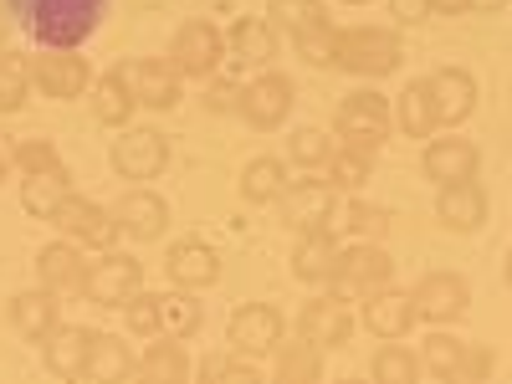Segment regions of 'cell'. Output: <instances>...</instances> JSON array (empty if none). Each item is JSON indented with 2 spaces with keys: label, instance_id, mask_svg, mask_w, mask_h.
I'll return each mask as SVG.
<instances>
[{
  "label": "cell",
  "instance_id": "48",
  "mask_svg": "<svg viewBox=\"0 0 512 384\" xmlns=\"http://www.w3.org/2000/svg\"><path fill=\"white\" fill-rule=\"evenodd\" d=\"M205 108L216 113V108H236V88H210L205 93Z\"/></svg>",
  "mask_w": 512,
  "mask_h": 384
},
{
  "label": "cell",
  "instance_id": "5",
  "mask_svg": "<svg viewBox=\"0 0 512 384\" xmlns=\"http://www.w3.org/2000/svg\"><path fill=\"white\" fill-rule=\"evenodd\" d=\"M236 113L251 123V128H282L287 113H292V82L282 72H256L251 82L236 88Z\"/></svg>",
  "mask_w": 512,
  "mask_h": 384
},
{
  "label": "cell",
  "instance_id": "24",
  "mask_svg": "<svg viewBox=\"0 0 512 384\" xmlns=\"http://www.w3.org/2000/svg\"><path fill=\"white\" fill-rule=\"evenodd\" d=\"M88 349H93V333L77 328V323H57L47 333V369L62 374V379H77L88 369Z\"/></svg>",
  "mask_w": 512,
  "mask_h": 384
},
{
  "label": "cell",
  "instance_id": "29",
  "mask_svg": "<svg viewBox=\"0 0 512 384\" xmlns=\"http://www.w3.org/2000/svg\"><path fill=\"white\" fill-rule=\"evenodd\" d=\"M400 128L410 139H431L436 128H441V118H436V103H431V88L425 82H410V88L400 93Z\"/></svg>",
  "mask_w": 512,
  "mask_h": 384
},
{
  "label": "cell",
  "instance_id": "23",
  "mask_svg": "<svg viewBox=\"0 0 512 384\" xmlns=\"http://www.w3.org/2000/svg\"><path fill=\"white\" fill-rule=\"evenodd\" d=\"M57 292L52 287H36V292H21L11 297V323L21 338H31V344H47V333L57 328Z\"/></svg>",
  "mask_w": 512,
  "mask_h": 384
},
{
  "label": "cell",
  "instance_id": "32",
  "mask_svg": "<svg viewBox=\"0 0 512 384\" xmlns=\"http://www.w3.org/2000/svg\"><path fill=\"white\" fill-rule=\"evenodd\" d=\"M134 98H128V88L118 82V72H108V77H98L93 82V118L98 123H108V128H123L128 118H134Z\"/></svg>",
  "mask_w": 512,
  "mask_h": 384
},
{
  "label": "cell",
  "instance_id": "54",
  "mask_svg": "<svg viewBox=\"0 0 512 384\" xmlns=\"http://www.w3.org/2000/svg\"><path fill=\"white\" fill-rule=\"evenodd\" d=\"M349 6H369V0H349Z\"/></svg>",
  "mask_w": 512,
  "mask_h": 384
},
{
  "label": "cell",
  "instance_id": "21",
  "mask_svg": "<svg viewBox=\"0 0 512 384\" xmlns=\"http://www.w3.org/2000/svg\"><path fill=\"white\" fill-rule=\"evenodd\" d=\"M477 144L472 139H436L431 149H425V175H431L436 185H456V180H477Z\"/></svg>",
  "mask_w": 512,
  "mask_h": 384
},
{
  "label": "cell",
  "instance_id": "33",
  "mask_svg": "<svg viewBox=\"0 0 512 384\" xmlns=\"http://www.w3.org/2000/svg\"><path fill=\"white\" fill-rule=\"evenodd\" d=\"M267 16H272V26H282L287 36H297V31H313V26H328L323 0H272Z\"/></svg>",
  "mask_w": 512,
  "mask_h": 384
},
{
  "label": "cell",
  "instance_id": "38",
  "mask_svg": "<svg viewBox=\"0 0 512 384\" xmlns=\"http://www.w3.org/2000/svg\"><path fill=\"white\" fill-rule=\"evenodd\" d=\"M323 349L318 344H297V349H282V359H277V379L282 384H308V379H318L323 374V359H318Z\"/></svg>",
  "mask_w": 512,
  "mask_h": 384
},
{
  "label": "cell",
  "instance_id": "39",
  "mask_svg": "<svg viewBox=\"0 0 512 384\" xmlns=\"http://www.w3.org/2000/svg\"><path fill=\"white\" fill-rule=\"evenodd\" d=\"M292 47H297V57H303L308 67H333V57H338V31H333V21H328V26H313V31H297Z\"/></svg>",
  "mask_w": 512,
  "mask_h": 384
},
{
  "label": "cell",
  "instance_id": "27",
  "mask_svg": "<svg viewBox=\"0 0 512 384\" xmlns=\"http://www.w3.org/2000/svg\"><path fill=\"white\" fill-rule=\"evenodd\" d=\"M338 267V241L333 231H308L303 241H297V256H292V272L303 282H328Z\"/></svg>",
  "mask_w": 512,
  "mask_h": 384
},
{
  "label": "cell",
  "instance_id": "37",
  "mask_svg": "<svg viewBox=\"0 0 512 384\" xmlns=\"http://www.w3.org/2000/svg\"><path fill=\"white\" fill-rule=\"evenodd\" d=\"M461 359H466V344H461V338H451V333H431L420 344V364L431 369V374H441V379H451L461 369Z\"/></svg>",
  "mask_w": 512,
  "mask_h": 384
},
{
  "label": "cell",
  "instance_id": "20",
  "mask_svg": "<svg viewBox=\"0 0 512 384\" xmlns=\"http://www.w3.org/2000/svg\"><path fill=\"white\" fill-rule=\"evenodd\" d=\"M36 277H41V287H52L57 297H67V292H82V282H88V262H82V251L72 241H57V246L36 251Z\"/></svg>",
  "mask_w": 512,
  "mask_h": 384
},
{
  "label": "cell",
  "instance_id": "53",
  "mask_svg": "<svg viewBox=\"0 0 512 384\" xmlns=\"http://www.w3.org/2000/svg\"><path fill=\"white\" fill-rule=\"evenodd\" d=\"M507 287H512V256H507Z\"/></svg>",
  "mask_w": 512,
  "mask_h": 384
},
{
  "label": "cell",
  "instance_id": "6",
  "mask_svg": "<svg viewBox=\"0 0 512 384\" xmlns=\"http://www.w3.org/2000/svg\"><path fill=\"white\" fill-rule=\"evenodd\" d=\"M118 82L128 88L139 108H175L180 103V72L175 62H159V57H139V62H118L113 67Z\"/></svg>",
  "mask_w": 512,
  "mask_h": 384
},
{
  "label": "cell",
  "instance_id": "15",
  "mask_svg": "<svg viewBox=\"0 0 512 384\" xmlns=\"http://www.w3.org/2000/svg\"><path fill=\"white\" fill-rule=\"evenodd\" d=\"M287 200V226L297 236H308V231H333L338 221V190L328 180H308V185H297L282 195Z\"/></svg>",
  "mask_w": 512,
  "mask_h": 384
},
{
  "label": "cell",
  "instance_id": "19",
  "mask_svg": "<svg viewBox=\"0 0 512 384\" xmlns=\"http://www.w3.org/2000/svg\"><path fill=\"white\" fill-rule=\"evenodd\" d=\"M113 221H118L123 236L154 241V236H164V226H169V205H164L154 190H128V195L113 205Z\"/></svg>",
  "mask_w": 512,
  "mask_h": 384
},
{
  "label": "cell",
  "instance_id": "17",
  "mask_svg": "<svg viewBox=\"0 0 512 384\" xmlns=\"http://www.w3.org/2000/svg\"><path fill=\"white\" fill-rule=\"evenodd\" d=\"M364 328L374 338H405L415 328V297L410 292H395V287H379L364 297Z\"/></svg>",
  "mask_w": 512,
  "mask_h": 384
},
{
  "label": "cell",
  "instance_id": "46",
  "mask_svg": "<svg viewBox=\"0 0 512 384\" xmlns=\"http://www.w3.org/2000/svg\"><path fill=\"white\" fill-rule=\"evenodd\" d=\"M200 374H205V379H256L251 364H231V359H205Z\"/></svg>",
  "mask_w": 512,
  "mask_h": 384
},
{
  "label": "cell",
  "instance_id": "41",
  "mask_svg": "<svg viewBox=\"0 0 512 384\" xmlns=\"http://www.w3.org/2000/svg\"><path fill=\"white\" fill-rule=\"evenodd\" d=\"M328 154H333V139L323 134V128H297V134L287 139V159H292V164H303V169L328 164Z\"/></svg>",
  "mask_w": 512,
  "mask_h": 384
},
{
  "label": "cell",
  "instance_id": "25",
  "mask_svg": "<svg viewBox=\"0 0 512 384\" xmlns=\"http://www.w3.org/2000/svg\"><path fill=\"white\" fill-rule=\"evenodd\" d=\"M72 195V180H67V164L57 169H31V175L21 180V205L31 210V216L41 221H52V210Z\"/></svg>",
  "mask_w": 512,
  "mask_h": 384
},
{
  "label": "cell",
  "instance_id": "45",
  "mask_svg": "<svg viewBox=\"0 0 512 384\" xmlns=\"http://www.w3.org/2000/svg\"><path fill=\"white\" fill-rule=\"evenodd\" d=\"M431 11H436V0H390V16H395L400 26H420Z\"/></svg>",
  "mask_w": 512,
  "mask_h": 384
},
{
  "label": "cell",
  "instance_id": "34",
  "mask_svg": "<svg viewBox=\"0 0 512 384\" xmlns=\"http://www.w3.org/2000/svg\"><path fill=\"white\" fill-rule=\"evenodd\" d=\"M31 93V62L16 52H0V113H16Z\"/></svg>",
  "mask_w": 512,
  "mask_h": 384
},
{
  "label": "cell",
  "instance_id": "18",
  "mask_svg": "<svg viewBox=\"0 0 512 384\" xmlns=\"http://www.w3.org/2000/svg\"><path fill=\"white\" fill-rule=\"evenodd\" d=\"M436 221L446 231H482L487 221V195L477 180H456V185H441L436 195Z\"/></svg>",
  "mask_w": 512,
  "mask_h": 384
},
{
  "label": "cell",
  "instance_id": "14",
  "mask_svg": "<svg viewBox=\"0 0 512 384\" xmlns=\"http://www.w3.org/2000/svg\"><path fill=\"white\" fill-rule=\"evenodd\" d=\"M425 88H431V103H436V118L441 128H456L477 113V77L466 67H441L425 77Z\"/></svg>",
  "mask_w": 512,
  "mask_h": 384
},
{
  "label": "cell",
  "instance_id": "51",
  "mask_svg": "<svg viewBox=\"0 0 512 384\" xmlns=\"http://www.w3.org/2000/svg\"><path fill=\"white\" fill-rule=\"evenodd\" d=\"M466 6H472V11H502L507 0H466Z\"/></svg>",
  "mask_w": 512,
  "mask_h": 384
},
{
  "label": "cell",
  "instance_id": "8",
  "mask_svg": "<svg viewBox=\"0 0 512 384\" xmlns=\"http://www.w3.org/2000/svg\"><path fill=\"white\" fill-rule=\"evenodd\" d=\"M139 287H144V267L134 262V256L108 251L103 262H88V282H82V297H88V303H98V308H123Z\"/></svg>",
  "mask_w": 512,
  "mask_h": 384
},
{
  "label": "cell",
  "instance_id": "26",
  "mask_svg": "<svg viewBox=\"0 0 512 384\" xmlns=\"http://www.w3.org/2000/svg\"><path fill=\"white\" fill-rule=\"evenodd\" d=\"M226 47H231V57H241V62H251V67H267V62L277 57V31H272V21H262V16H241V21L231 26V36H226Z\"/></svg>",
  "mask_w": 512,
  "mask_h": 384
},
{
  "label": "cell",
  "instance_id": "43",
  "mask_svg": "<svg viewBox=\"0 0 512 384\" xmlns=\"http://www.w3.org/2000/svg\"><path fill=\"white\" fill-rule=\"evenodd\" d=\"M123 308H128V328H134V333H144V338L159 333V297L154 292H134Z\"/></svg>",
  "mask_w": 512,
  "mask_h": 384
},
{
  "label": "cell",
  "instance_id": "7",
  "mask_svg": "<svg viewBox=\"0 0 512 384\" xmlns=\"http://www.w3.org/2000/svg\"><path fill=\"white\" fill-rule=\"evenodd\" d=\"M52 226H57L67 241L93 246V251H108V246L123 236L118 221H113V210H103V205H93V200H82V195H67V200L52 210Z\"/></svg>",
  "mask_w": 512,
  "mask_h": 384
},
{
  "label": "cell",
  "instance_id": "30",
  "mask_svg": "<svg viewBox=\"0 0 512 384\" xmlns=\"http://www.w3.org/2000/svg\"><path fill=\"white\" fill-rule=\"evenodd\" d=\"M241 195L251 200V205H267V200H282L287 195V169L277 164V159H251L246 169H241Z\"/></svg>",
  "mask_w": 512,
  "mask_h": 384
},
{
  "label": "cell",
  "instance_id": "16",
  "mask_svg": "<svg viewBox=\"0 0 512 384\" xmlns=\"http://www.w3.org/2000/svg\"><path fill=\"white\" fill-rule=\"evenodd\" d=\"M297 333L308 338V344L318 349H338V344H349V333H354V313H349V297H313V303L303 308V318H297Z\"/></svg>",
  "mask_w": 512,
  "mask_h": 384
},
{
  "label": "cell",
  "instance_id": "13",
  "mask_svg": "<svg viewBox=\"0 0 512 384\" xmlns=\"http://www.w3.org/2000/svg\"><path fill=\"white\" fill-rule=\"evenodd\" d=\"M410 297H415V318L451 323V318L466 313V303H472V287H466V277H456V272H425Z\"/></svg>",
  "mask_w": 512,
  "mask_h": 384
},
{
  "label": "cell",
  "instance_id": "50",
  "mask_svg": "<svg viewBox=\"0 0 512 384\" xmlns=\"http://www.w3.org/2000/svg\"><path fill=\"white\" fill-rule=\"evenodd\" d=\"M11 164H16V149H6V144H0V180L11 175Z\"/></svg>",
  "mask_w": 512,
  "mask_h": 384
},
{
  "label": "cell",
  "instance_id": "28",
  "mask_svg": "<svg viewBox=\"0 0 512 384\" xmlns=\"http://www.w3.org/2000/svg\"><path fill=\"white\" fill-rule=\"evenodd\" d=\"M82 374L98 379V384H113V379H123V374H134V354L123 349V338H113V333H93L88 369H82Z\"/></svg>",
  "mask_w": 512,
  "mask_h": 384
},
{
  "label": "cell",
  "instance_id": "9",
  "mask_svg": "<svg viewBox=\"0 0 512 384\" xmlns=\"http://www.w3.org/2000/svg\"><path fill=\"white\" fill-rule=\"evenodd\" d=\"M31 82L47 98H82L93 88V67L72 57V47H41V57H31Z\"/></svg>",
  "mask_w": 512,
  "mask_h": 384
},
{
  "label": "cell",
  "instance_id": "31",
  "mask_svg": "<svg viewBox=\"0 0 512 384\" xmlns=\"http://www.w3.org/2000/svg\"><path fill=\"white\" fill-rule=\"evenodd\" d=\"M185 338H169L164 333V344H149V354H144V364H139V374L144 379H154V384H180L185 374H190V359H185Z\"/></svg>",
  "mask_w": 512,
  "mask_h": 384
},
{
  "label": "cell",
  "instance_id": "35",
  "mask_svg": "<svg viewBox=\"0 0 512 384\" xmlns=\"http://www.w3.org/2000/svg\"><path fill=\"white\" fill-rule=\"evenodd\" d=\"M369 369H374V379H379V384H410V379L420 374V359H415L405 344H395V338H384V349L374 354V364H369Z\"/></svg>",
  "mask_w": 512,
  "mask_h": 384
},
{
  "label": "cell",
  "instance_id": "44",
  "mask_svg": "<svg viewBox=\"0 0 512 384\" xmlns=\"http://www.w3.org/2000/svg\"><path fill=\"white\" fill-rule=\"evenodd\" d=\"M16 164H21V175H31V169H57V149L47 139H21L16 144Z\"/></svg>",
  "mask_w": 512,
  "mask_h": 384
},
{
  "label": "cell",
  "instance_id": "1",
  "mask_svg": "<svg viewBox=\"0 0 512 384\" xmlns=\"http://www.w3.org/2000/svg\"><path fill=\"white\" fill-rule=\"evenodd\" d=\"M108 0H11V21L36 47H82L103 26Z\"/></svg>",
  "mask_w": 512,
  "mask_h": 384
},
{
  "label": "cell",
  "instance_id": "2",
  "mask_svg": "<svg viewBox=\"0 0 512 384\" xmlns=\"http://www.w3.org/2000/svg\"><path fill=\"white\" fill-rule=\"evenodd\" d=\"M338 149H354V154H369L390 139V103H384L379 93H349L344 103H338Z\"/></svg>",
  "mask_w": 512,
  "mask_h": 384
},
{
  "label": "cell",
  "instance_id": "42",
  "mask_svg": "<svg viewBox=\"0 0 512 384\" xmlns=\"http://www.w3.org/2000/svg\"><path fill=\"white\" fill-rule=\"evenodd\" d=\"M328 185L333 190H359L364 180H369V154H354V149H338V154H328Z\"/></svg>",
  "mask_w": 512,
  "mask_h": 384
},
{
  "label": "cell",
  "instance_id": "4",
  "mask_svg": "<svg viewBox=\"0 0 512 384\" xmlns=\"http://www.w3.org/2000/svg\"><path fill=\"white\" fill-rule=\"evenodd\" d=\"M333 292L338 297H354V303H364L369 292L379 287H390L395 282V262H390V251L374 246V241H359L349 251H338V267H333Z\"/></svg>",
  "mask_w": 512,
  "mask_h": 384
},
{
  "label": "cell",
  "instance_id": "36",
  "mask_svg": "<svg viewBox=\"0 0 512 384\" xmlns=\"http://www.w3.org/2000/svg\"><path fill=\"white\" fill-rule=\"evenodd\" d=\"M195 328H200V308H195V297H185V292L159 297V333H169V338H190Z\"/></svg>",
  "mask_w": 512,
  "mask_h": 384
},
{
  "label": "cell",
  "instance_id": "52",
  "mask_svg": "<svg viewBox=\"0 0 512 384\" xmlns=\"http://www.w3.org/2000/svg\"><path fill=\"white\" fill-rule=\"evenodd\" d=\"M11 31V0H0V36Z\"/></svg>",
  "mask_w": 512,
  "mask_h": 384
},
{
  "label": "cell",
  "instance_id": "49",
  "mask_svg": "<svg viewBox=\"0 0 512 384\" xmlns=\"http://www.w3.org/2000/svg\"><path fill=\"white\" fill-rule=\"evenodd\" d=\"M436 11L441 16H461V11H472V6H466V0H436Z\"/></svg>",
  "mask_w": 512,
  "mask_h": 384
},
{
  "label": "cell",
  "instance_id": "40",
  "mask_svg": "<svg viewBox=\"0 0 512 384\" xmlns=\"http://www.w3.org/2000/svg\"><path fill=\"white\" fill-rule=\"evenodd\" d=\"M338 226L364 236V241H379L384 226H390V216H384L379 205H364V200H349V205H338Z\"/></svg>",
  "mask_w": 512,
  "mask_h": 384
},
{
  "label": "cell",
  "instance_id": "3",
  "mask_svg": "<svg viewBox=\"0 0 512 384\" xmlns=\"http://www.w3.org/2000/svg\"><path fill=\"white\" fill-rule=\"evenodd\" d=\"M344 72L354 77H390L400 67V36L384 31V26H354V31H338V57Z\"/></svg>",
  "mask_w": 512,
  "mask_h": 384
},
{
  "label": "cell",
  "instance_id": "47",
  "mask_svg": "<svg viewBox=\"0 0 512 384\" xmlns=\"http://www.w3.org/2000/svg\"><path fill=\"white\" fill-rule=\"evenodd\" d=\"M492 369V354L487 349H466V359H461V369L451 374V379H477V374H487Z\"/></svg>",
  "mask_w": 512,
  "mask_h": 384
},
{
  "label": "cell",
  "instance_id": "10",
  "mask_svg": "<svg viewBox=\"0 0 512 384\" xmlns=\"http://www.w3.org/2000/svg\"><path fill=\"white\" fill-rule=\"evenodd\" d=\"M226 338H231V354L236 359H262V354H272L282 344V318L267 303H246V308L231 313Z\"/></svg>",
  "mask_w": 512,
  "mask_h": 384
},
{
  "label": "cell",
  "instance_id": "12",
  "mask_svg": "<svg viewBox=\"0 0 512 384\" xmlns=\"http://www.w3.org/2000/svg\"><path fill=\"white\" fill-rule=\"evenodd\" d=\"M226 36L210 26V21H185L180 36H175V72L180 77H210L221 62H226Z\"/></svg>",
  "mask_w": 512,
  "mask_h": 384
},
{
  "label": "cell",
  "instance_id": "11",
  "mask_svg": "<svg viewBox=\"0 0 512 384\" xmlns=\"http://www.w3.org/2000/svg\"><path fill=\"white\" fill-rule=\"evenodd\" d=\"M169 164V144L159 128H123L113 139V169L123 180H154Z\"/></svg>",
  "mask_w": 512,
  "mask_h": 384
},
{
  "label": "cell",
  "instance_id": "22",
  "mask_svg": "<svg viewBox=\"0 0 512 384\" xmlns=\"http://www.w3.org/2000/svg\"><path fill=\"white\" fill-rule=\"evenodd\" d=\"M164 272L175 287H210L221 277V256L210 251L205 241H180L175 251L164 256Z\"/></svg>",
  "mask_w": 512,
  "mask_h": 384
}]
</instances>
